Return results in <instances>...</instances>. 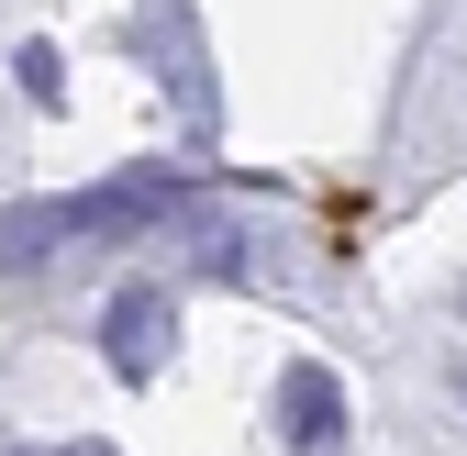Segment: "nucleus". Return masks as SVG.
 Masks as SVG:
<instances>
[{
	"label": "nucleus",
	"instance_id": "f257e3e1",
	"mask_svg": "<svg viewBox=\"0 0 467 456\" xmlns=\"http://www.w3.org/2000/svg\"><path fill=\"white\" fill-rule=\"evenodd\" d=\"M100 334H111V378H156V357H167V334H179V312H167L156 278H134V290H111Z\"/></svg>",
	"mask_w": 467,
	"mask_h": 456
},
{
	"label": "nucleus",
	"instance_id": "39448f33",
	"mask_svg": "<svg viewBox=\"0 0 467 456\" xmlns=\"http://www.w3.org/2000/svg\"><path fill=\"white\" fill-rule=\"evenodd\" d=\"M67 456H111V445H67Z\"/></svg>",
	"mask_w": 467,
	"mask_h": 456
},
{
	"label": "nucleus",
	"instance_id": "f03ea898",
	"mask_svg": "<svg viewBox=\"0 0 467 456\" xmlns=\"http://www.w3.org/2000/svg\"><path fill=\"white\" fill-rule=\"evenodd\" d=\"M278 423H289V456H345V378L334 368H289L278 378Z\"/></svg>",
	"mask_w": 467,
	"mask_h": 456
},
{
	"label": "nucleus",
	"instance_id": "7ed1b4c3",
	"mask_svg": "<svg viewBox=\"0 0 467 456\" xmlns=\"http://www.w3.org/2000/svg\"><path fill=\"white\" fill-rule=\"evenodd\" d=\"M78 234V201H23V212H0V267H34Z\"/></svg>",
	"mask_w": 467,
	"mask_h": 456
},
{
	"label": "nucleus",
	"instance_id": "20e7f679",
	"mask_svg": "<svg viewBox=\"0 0 467 456\" xmlns=\"http://www.w3.org/2000/svg\"><path fill=\"white\" fill-rule=\"evenodd\" d=\"M12 67H23V89H34V100H56V45H23Z\"/></svg>",
	"mask_w": 467,
	"mask_h": 456
}]
</instances>
